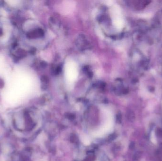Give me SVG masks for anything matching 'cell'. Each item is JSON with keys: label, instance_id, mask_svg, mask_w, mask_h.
Returning a JSON list of instances; mask_svg holds the SVG:
<instances>
[{"label": "cell", "instance_id": "1", "mask_svg": "<svg viewBox=\"0 0 162 161\" xmlns=\"http://www.w3.org/2000/svg\"><path fill=\"white\" fill-rule=\"evenodd\" d=\"M30 118L27 111L20 110L13 114L12 123L15 129L19 131H26L30 128Z\"/></svg>", "mask_w": 162, "mask_h": 161}]
</instances>
